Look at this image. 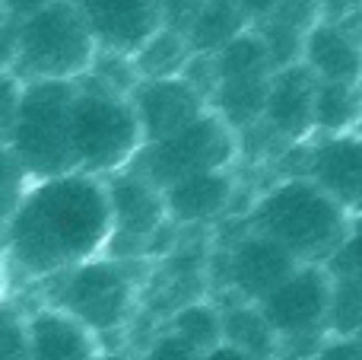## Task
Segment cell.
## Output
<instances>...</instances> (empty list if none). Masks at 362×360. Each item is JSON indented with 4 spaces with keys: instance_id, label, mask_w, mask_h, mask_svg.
Segmentation results:
<instances>
[{
    "instance_id": "6",
    "label": "cell",
    "mask_w": 362,
    "mask_h": 360,
    "mask_svg": "<svg viewBox=\"0 0 362 360\" xmlns=\"http://www.w3.org/2000/svg\"><path fill=\"white\" fill-rule=\"evenodd\" d=\"M70 99H74V83L67 80L23 83V102H19L6 144L23 159V166L35 182L74 169L67 144Z\"/></svg>"
},
{
    "instance_id": "20",
    "label": "cell",
    "mask_w": 362,
    "mask_h": 360,
    "mask_svg": "<svg viewBox=\"0 0 362 360\" xmlns=\"http://www.w3.org/2000/svg\"><path fill=\"white\" fill-rule=\"evenodd\" d=\"M359 316H362L359 274H340V278H331L325 335L327 338H359Z\"/></svg>"
},
{
    "instance_id": "21",
    "label": "cell",
    "mask_w": 362,
    "mask_h": 360,
    "mask_svg": "<svg viewBox=\"0 0 362 360\" xmlns=\"http://www.w3.org/2000/svg\"><path fill=\"white\" fill-rule=\"evenodd\" d=\"M32 182H35V179L29 176L23 159L13 153V147L6 144V140H0V230L16 214L25 191L32 189Z\"/></svg>"
},
{
    "instance_id": "8",
    "label": "cell",
    "mask_w": 362,
    "mask_h": 360,
    "mask_svg": "<svg viewBox=\"0 0 362 360\" xmlns=\"http://www.w3.org/2000/svg\"><path fill=\"white\" fill-rule=\"evenodd\" d=\"M274 179H305L321 189L344 210L359 214V189H362V144L359 131L334 134V137H312L289 144L270 163Z\"/></svg>"
},
{
    "instance_id": "22",
    "label": "cell",
    "mask_w": 362,
    "mask_h": 360,
    "mask_svg": "<svg viewBox=\"0 0 362 360\" xmlns=\"http://www.w3.org/2000/svg\"><path fill=\"white\" fill-rule=\"evenodd\" d=\"M0 360H25V306L16 297L0 300Z\"/></svg>"
},
{
    "instance_id": "1",
    "label": "cell",
    "mask_w": 362,
    "mask_h": 360,
    "mask_svg": "<svg viewBox=\"0 0 362 360\" xmlns=\"http://www.w3.org/2000/svg\"><path fill=\"white\" fill-rule=\"evenodd\" d=\"M112 240L105 182L86 172L38 179L0 230V265L10 297L74 265L105 255Z\"/></svg>"
},
{
    "instance_id": "3",
    "label": "cell",
    "mask_w": 362,
    "mask_h": 360,
    "mask_svg": "<svg viewBox=\"0 0 362 360\" xmlns=\"http://www.w3.org/2000/svg\"><path fill=\"white\" fill-rule=\"evenodd\" d=\"M242 220L280 242L299 265H325L334 249L356 233V214L305 179H270L255 191Z\"/></svg>"
},
{
    "instance_id": "28",
    "label": "cell",
    "mask_w": 362,
    "mask_h": 360,
    "mask_svg": "<svg viewBox=\"0 0 362 360\" xmlns=\"http://www.w3.org/2000/svg\"><path fill=\"white\" fill-rule=\"evenodd\" d=\"M200 360H251V357H248V354H242V351H235V348H229V344L219 342L216 348L204 351V354H200Z\"/></svg>"
},
{
    "instance_id": "16",
    "label": "cell",
    "mask_w": 362,
    "mask_h": 360,
    "mask_svg": "<svg viewBox=\"0 0 362 360\" xmlns=\"http://www.w3.org/2000/svg\"><path fill=\"white\" fill-rule=\"evenodd\" d=\"M359 83H315L312 96V134L334 137V134L359 131Z\"/></svg>"
},
{
    "instance_id": "24",
    "label": "cell",
    "mask_w": 362,
    "mask_h": 360,
    "mask_svg": "<svg viewBox=\"0 0 362 360\" xmlns=\"http://www.w3.org/2000/svg\"><path fill=\"white\" fill-rule=\"evenodd\" d=\"M200 4H204V0H156L163 29H172V32H181V35H185L187 23H191L194 13L200 10Z\"/></svg>"
},
{
    "instance_id": "26",
    "label": "cell",
    "mask_w": 362,
    "mask_h": 360,
    "mask_svg": "<svg viewBox=\"0 0 362 360\" xmlns=\"http://www.w3.org/2000/svg\"><path fill=\"white\" fill-rule=\"evenodd\" d=\"M54 0H0V6H4L6 19L10 23H25L29 16H35V13H42L45 6H51Z\"/></svg>"
},
{
    "instance_id": "5",
    "label": "cell",
    "mask_w": 362,
    "mask_h": 360,
    "mask_svg": "<svg viewBox=\"0 0 362 360\" xmlns=\"http://www.w3.org/2000/svg\"><path fill=\"white\" fill-rule=\"evenodd\" d=\"M95 45L83 19L67 0H54L42 13L16 26L13 45V74L23 83L29 80H80L86 74Z\"/></svg>"
},
{
    "instance_id": "23",
    "label": "cell",
    "mask_w": 362,
    "mask_h": 360,
    "mask_svg": "<svg viewBox=\"0 0 362 360\" xmlns=\"http://www.w3.org/2000/svg\"><path fill=\"white\" fill-rule=\"evenodd\" d=\"M19 102H23V80L13 74V67H0V140L10 137Z\"/></svg>"
},
{
    "instance_id": "19",
    "label": "cell",
    "mask_w": 362,
    "mask_h": 360,
    "mask_svg": "<svg viewBox=\"0 0 362 360\" xmlns=\"http://www.w3.org/2000/svg\"><path fill=\"white\" fill-rule=\"evenodd\" d=\"M163 325L169 332H175L181 342H187L194 351H210L223 342V332H219V306L210 297L204 300H191V303L172 310L163 319Z\"/></svg>"
},
{
    "instance_id": "10",
    "label": "cell",
    "mask_w": 362,
    "mask_h": 360,
    "mask_svg": "<svg viewBox=\"0 0 362 360\" xmlns=\"http://www.w3.org/2000/svg\"><path fill=\"white\" fill-rule=\"evenodd\" d=\"M99 51L134 55L159 29L156 0H67Z\"/></svg>"
},
{
    "instance_id": "30",
    "label": "cell",
    "mask_w": 362,
    "mask_h": 360,
    "mask_svg": "<svg viewBox=\"0 0 362 360\" xmlns=\"http://www.w3.org/2000/svg\"><path fill=\"white\" fill-rule=\"evenodd\" d=\"M99 360H127V357H121V354H102Z\"/></svg>"
},
{
    "instance_id": "25",
    "label": "cell",
    "mask_w": 362,
    "mask_h": 360,
    "mask_svg": "<svg viewBox=\"0 0 362 360\" xmlns=\"http://www.w3.org/2000/svg\"><path fill=\"white\" fill-rule=\"evenodd\" d=\"M308 360H362L359 338H325Z\"/></svg>"
},
{
    "instance_id": "2",
    "label": "cell",
    "mask_w": 362,
    "mask_h": 360,
    "mask_svg": "<svg viewBox=\"0 0 362 360\" xmlns=\"http://www.w3.org/2000/svg\"><path fill=\"white\" fill-rule=\"evenodd\" d=\"M146 271L150 261L95 255L54 278L38 281L35 287H29V297L35 303L67 313L105 348L108 338H124V332L137 319Z\"/></svg>"
},
{
    "instance_id": "7",
    "label": "cell",
    "mask_w": 362,
    "mask_h": 360,
    "mask_svg": "<svg viewBox=\"0 0 362 360\" xmlns=\"http://www.w3.org/2000/svg\"><path fill=\"white\" fill-rule=\"evenodd\" d=\"M137 176H144L159 191L178 179L197 176L213 169H238V140L216 115L206 108L200 118L185 125L181 131L163 140L144 144L131 166Z\"/></svg>"
},
{
    "instance_id": "13",
    "label": "cell",
    "mask_w": 362,
    "mask_h": 360,
    "mask_svg": "<svg viewBox=\"0 0 362 360\" xmlns=\"http://www.w3.org/2000/svg\"><path fill=\"white\" fill-rule=\"evenodd\" d=\"M25 306V360H99V338L67 313L32 300Z\"/></svg>"
},
{
    "instance_id": "4",
    "label": "cell",
    "mask_w": 362,
    "mask_h": 360,
    "mask_svg": "<svg viewBox=\"0 0 362 360\" xmlns=\"http://www.w3.org/2000/svg\"><path fill=\"white\" fill-rule=\"evenodd\" d=\"M70 163L76 172L105 179L118 169H127L137 150L144 147L137 115L131 99L112 96L74 80V99L67 115Z\"/></svg>"
},
{
    "instance_id": "12",
    "label": "cell",
    "mask_w": 362,
    "mask_h": 360,
    "mask_svg": "<svg viewBox=\"0 0 362 360\" xmlns=\"http://www.w3.org/2000/svg\"><path fill=\"white\" fill-rule=\"evenodd\" d=\"M315 77L302 64H289L270 74L267 96H264L261 128L276 137L283 147L312 137V96Z\"/></svg>"
},
{
    "instance_id": "15",
    "label": "cell",
    "mask_w": 362,
    "mask_h": 360,
    "mask_svg": "<svg viewBox=\"0 0 362 360\" xmlns=\"http://www.w3.org/2000/svg\"><path fill=\"white\" fill-rule=\"evenodd\" d=\"M219 306V332L223 344L242 351L251 360H274L276 357V335L270 332L267 319L261 316L257 303L242 300H213Z\"/></svg>"
},
{
    "instance_id": "9",
    "label": "cell",
    "mask_w": 362,
    "mask_h": 360,
    "mask_svg": "<svg viewBox=\"0 0 362 360\" xmlns=\"http://www.w3.org/2000/svg\"><path fill=\"white\" fill-rule=\"evenodd\" d=\"M163 201L172 227L213 230L229 217H242L251 198H242V172L238 169H213L165 185Z\"/></svg>"
},
{
    "instance_id": "11",
    "label": "cell",
    "mask_w": 362,
    "mask_h": 360,
    "mask_svg": "<svg viewBox=\"0 0 362 360\" xmlns=\"http://www.w3.org/2000/svg\"><path fill=\"white\" fill-rule=\"evenodd\" d=\"M131 108L137 115L144 144L163 140L169 134L181 131L194 118L206 112V102L197 96V89L185 77H165V80H137L131 89Z\"/></svg>"
},
{
    "instance_id": "29",
    "label": "cell",
    "mask_w": 362,
    "mask_h": 360,
    "mask_svg": "<svg viewBox=\"0 0 362 360\" xmlns=\"http://www.w3.org/2000/svg\"><path fill=\"white\" fill-rule=\"evenodd\" d=\"M10 297V287H6V274H4V265H0V300Z\"/></svg>"
},
{
    "instance_id": "18",
    "label": "cell",
    "mask_w": 362,
    "mask_h": 360,
    "mask_svg": "<svg viewBox=\"0 0 362 360\" xmlns=\"http://www.w3.org/2000/svg\"><path fill=\"white\" fill-rule=\"evenodd\" d=\"M137 80H165V77H181V70L191 61L185 35L159 26L144 45L131 55Z\"/></svg>"
},
{
    "instance_id": "14",
    "label": "cell",
    "mask_w": 362,
    "mask_h": 360,
    "mask_svg": "<svg viewBox=\"0 0 362 360\" xmlns=\"http://www.w3.org/2000/svg\"><path fill=\"white\" fill-rule=\"evenodd\" d=\"M299 64L325 83H359L362 55H359V29L356 19L331 23L318 19L302 38Z\"/></svg>"
},
{
    "instance_id": "17",
    "label": "cell",
    "mask_w": 362,
    "mask_h": 360,
    "mask_svg": "<svg viewBox=\"0 0 362 360\" xmlns=\"http://www.w3.org/2000/svg\"><path fill=\"white\" fill-rule=\"evenodd\" d=\"M245 29H248V23H245L242 13L232 6V0H204L200 10L194 13V19L187 23L185 42H187V48H191V55L213 57L235 35H242Z\"/></svg>"
},
{
    "instance_id": "27",
    "label": "cell",
    "mask_w": 362,
    "mask_h": 360,
    "mask_svg": "<svg viewBox=\"0 0 362 360\" xmlns=\"http://www.w3.org/2000/svg\"><path fill=\"white\" fill-rule=\"evenodd\" d=\"M276 4H280V0H232V6L242 13V19L248 23V29L257 26V23H264V19L276 10Z\"/></svg>"
}]
</instances>
